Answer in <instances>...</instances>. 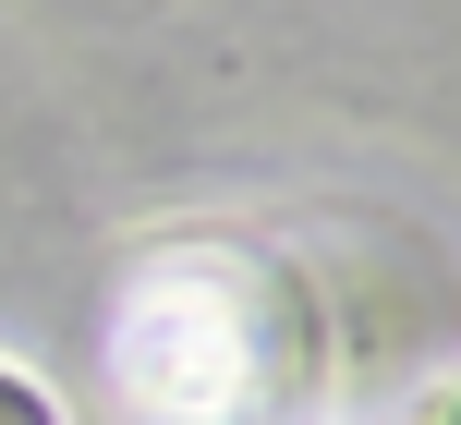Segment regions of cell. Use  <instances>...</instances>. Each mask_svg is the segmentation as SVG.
Here are the masks:
<instances>
[{"label":"cell","instance_id":"obj_1","mask_svg":"<svg viewBox=\"0 0 461 425\" xmlns=\"http://www.w3.org/2000/svg\"><path fill=\"white\" fill-rule=\"evenodd\" d=\"M0 425H61V402H49L24 365H0Z\"/></svg>","mask_w":461,"mask_h":425}]
</instances>
